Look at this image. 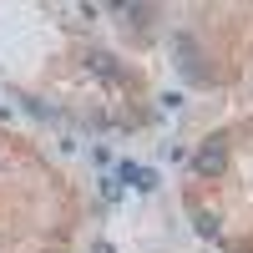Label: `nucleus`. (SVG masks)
I'll return each mask as SVG.
<instances>
[{"mask_svg":"<svg viewBox=\"0 0 253 253\" xmlns=\"http://www.w3.org/2000/svg\"><path fill=\"white\" fill-rule=\"evenodd\" d=\"M193 167H198V177H218L223 167H228V142H223V137L203 142V147H198V157H193Z\"/></svg>","mask_w":253,"mask_h":253,"instance_id":"1","label":"nucleus"},{"mask_svg":"<svg viewBox=\"0 0 253 253\" xmlns=\"http://www.w3.org/2000/svg\"><path fill=\"white\" fill-rule=\"evenodd\" d=\"M142 172H147V167H137L132 157H126V162H117V172H112V177H117L122 187H137V182H142Z\"/></svg>","mask_w":253,"mask_h":253,"instance_id":"2","label":"nucleus"},{"mask_svg":"<svg viewBox=\"0 0 253 253\" xmlns=\"http://www.w3.org/2000/svg\"><path fill=\"white\" fill-rule=\"evenodd\" d=\"M193 228H198V238H218V213H193Z\"/></svg>","mask_w":253,"mask_h":253,"instance_id":"3","label":"nucleus"},{"mask_svg":"<svg viewBox=\"0 0 253 253\" xmlns=\"http://www.w3.org/2000/svg\"><path fill=\"white\" fill-rule=\"evenodd\" d=\"M86 66H91L96 76H112V56H107V51H96V56H86Z\"/></svg>","mask_w":253,"mask_h":253,"instance_id":"4","label":"nucleus"},{"mask_svg":"<svg viewBox=\"0 0 253 253\" xmlns=\"http://www.w3.org/2000/svg\"><path fill=\"white\" fill-rule=\"evenodd\" d=\"M101 193H107V203H117V198H122V182H117V177H101Z\"/></svg>","mask_w":253,"mask_h":253,"instance_id":"5","label":"nucleus"},{"mask_svg":"<svg viewBox=\"0 0 253 253\" xmlns=\"http://www.w3.org/2000/svg\"><path fill=\"white\" fill-rule=\"evenodd\" d=\"M152 187H157V167H147L142 182H137V193H152Z\"/></svg>","mask_w":253,"mask_h":253,"instance_id":"6","label":"nucleus"},{"mask_svg":"<svg viewBox=\"0 0 253 253\" xmlns=\"http://www.w3.org/2000/svg\"><path fill=\"white\" fill-rule=\"evenodd\" d=\"M162 157H167V162H182L187 152H182V147H177V142H162Z\"/></svg>","mask_w":253,"mask_h":253,"instance_id":"7","label":"nucleus"},{"mask_svg":"<svg viewBox=\"0 0 253 253\" xmlns=\"http://www.w3.org/2000/svg\"><path fill=\"white\" fill-rule=\"evenodd\" d=\"M91 253H112V243H107V238H101V243H91Z\"/></svg>","mask_w":253,"mask_h":253,"instance_id":"8","label":"nucleus"}]
</instances>
